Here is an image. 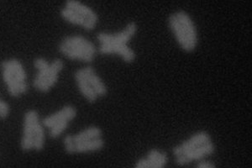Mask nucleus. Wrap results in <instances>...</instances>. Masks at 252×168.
Segmentation results:
<instances>
[{
  "mask_svg": "<svg viewBox=\"0 0 252 168\" xmlns=\"http://www.w3.org/2000/svg\"><path fill=\"white\" fill-rule=\"evenodd\" d=\"M137 30V25L131 22L117 33L112 34L99 32L97 34V40L100 44L99 53L102 55H119L122 57L125 63L128 64L134 63L136 55L128 46V43L135 36Z\"/></svg>",
  "mask_w": 252,
  "mask_h": 168,
  "instance_id": "obj_1",
  "label": "nucleus"
},
{
  "mask_svg": "<svg viewBox=\"0 0 252 168\" xmlns=\"http://www.w3.org/2000/svg\"><path fill=\"white\" fill-rule=\"evenodd\" d=\"M175 162L178 166H184L204 159L215 152V145L206 131H198L173 150Z\"/></svg>",
  "mask_w": 252,
  "mask_h": 168,
  "instance_id": "obj_2",
  "label": "nucleus"
},
{
  "mask_svg": "<svg viewBox=\"0 0 252 168\" xmlns=\"http://www.w3.org/2000/svg\"><path fill=\"white\" fill-rule=\"evenodd\" d=\"M63 145L69 154H83L101 151L104 146V140L100 128L89 126L78 134L66 135Z\"/></svg>",
  "mask_w": 252,
  "mask_h": 168,
  "instance_id": "obj_3",
  "label": "nucleus"
},
{
  "mask_svg": "<svg viewBox=\"0 0 252 168\" xmlns=\"http://www.w3.org/2000/svg\"><path fill=\"white\" fill-rule=\"evenodd\" d=\"M169 27L181 48L192 52L198 46V34L193 21L185 11L175 12L170 15Z\"/></svg>",
  "mask_w": 252,
  "mask_h": 168,
  "instance_id": "obj_4",
  "label": "nucleus"
},
{
  "mask_svg": "<svg viewBox=\"0 0 252 168\" xmlns=\"http://www.w3.org/2000/svg\"><path fill=\"white\" fill-rule=\"evenodd\" d=\"M46 143V134L40 123L39 114L35 110L26 112L24 116L23 135L20 147L24 151H40Z\"/></svg>",
  "mask_w": 252,
  "mask_h": 168,
  "instance_id": "obj_5",
  "label": "nucleus"
},
{
  "mask_svg": "<svg viewBox=\"0 0 252 168\" xmlns=\"http://www.w3.org/2000/svg\"><path fill=\"white\" fill-rule=\"evenodd\" d=\"M75 81L83 97L94 103L99 98L105 97L108 89L92 67H85L75 72Z\"/></svg>",
  "mask_w": 252,
  "mask_h": 168,
  "instance_id": "obj_6",
  "label": "nucleus"
},
{
  "mask_svg": "<svg viewBox=\"0 0 252 168\" xmlns=\"http://www.w3.org/2000/svg\"><path fill=\"white\" fill-rule=\"evenodd\" d=\"M2 76L9 95L20 97L28 91L27 74L22 63L16 58L4 61L1 64Z\"/></svg>",
  "mask_w": 252,
  "mask_h": 168,
  "instance_id": "obj_7",
  "label": "nucleus"
},
{
  "mask_svg": "<svg viewBox=\"0 0 252 168\" xmlns=\"http://www.w3.org/2000/svg\"><path fill=\"white\" fill-rule=\"evenodd\" d=\"M34 67L37 70L33 81L34 89L40 93H47L58 83L64 64L63 60L58 58L49 63L43 57H38L34 61Z\"/></svg>",
  "mask_w": 252,
  "mask_h": 168,
  "instance_id": "obj_8",
  "label": "nucleus"
},
{
  "mask_svg": "<svg viewBox=\"0 0 252 168\" xmlns=\"http://www.w3.org/2000/svg\"><path fill=\"white\" fill-rule=\"evenodd\" d=\"M61 53L68 59L90 63L94 60L96 48L90 40L81 35L68 36L62 40Z\"/></svg>",
  "mask_w": 252,
  "mask_h": 168,
  "instance_id": "obj_9",
  "label": "nucleus"
},
{
  "mask_svg": "<svg viewBox=\"0 0 252 168\" xmlns=\"http://www.w3.org/2000/svg\"><path fill=\"white\" fill-rule=\"evenodd\" d=\"M61 16L66 22L80 26L87 31H93L97 26L98 18L94 10L83 3L69 0L61 10Z\"/></svg>",
  "mask_w": 252,
  "mask_h": 168,
  "instance_id": "obj_10",
  "label": "nucleus"
},
{
  "mask_svg": "<svg viewBox=\"0 0 252 168\" xmlns=\"http://www.w3.org/2000/svg\"><path fill=\"white\" fill-rule=\"evenodd\" d=\"M77 116L74 106H64L60 110L44 118L42 125L49 130L50 136L56 139L60 136L68 127L69 123Z\"/></svg>",
  "mask_w": 252,
  "mask_h": 168,
  "instance_id": "obj_11",
  "label": "nucleus"
},
{
  "mask_svg": "<svg viewBox=\"0 0 252 168\" xmlns=\"http://www.w3.org/2000/svg\"><path fill=\"white\" fill-rule=\"evenodd\" d=\"M168 163V156L165 151L152 149L146 157L135 163L136 168H162Z\"/></svg>",
  "mask_w": 252,
  "mask_h": 168,
  "instance_id": "obj_12",
  "label": "nucleus"
},
{
  "mask_svg": "<svg viewBox=\"0 0 252 168\" xmlns=\"http://www.w3.org/2000/svg\"><path fill=\"white\" fill-rule=\"evenodd\" d=\"M10 108L5 101L0 99V119H5L9 116Z\"/></svg>",
  "mask_w": 252,
  "mask_h": 168,
  "instance_id": "obj_13",
  "label": "nucleus"
},
{
  "mask_svg": "<svg viewBox=\"0 0 252 168\" xmlns=\"http://www.w3.org/2000/svg\"><path fill=\"white\" fill-rule=\"evenodd\" d=\"M197 168H215V165L211 162H208V161H203L201 163H198Z\"/></svg>",
  "mask_w": 252,
  "mask_h": 168,
  "instance_id": "obj_14",
  "label": "nucleus"
}]
</instances>
